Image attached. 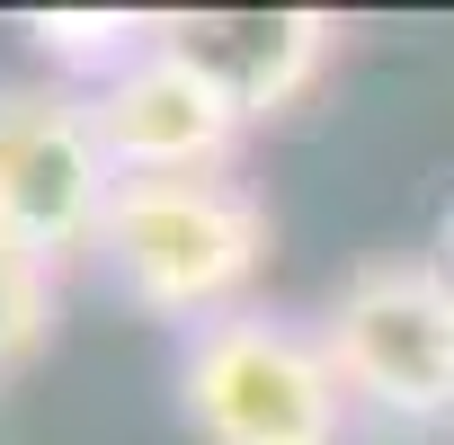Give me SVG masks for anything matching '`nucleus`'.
<instances>
[{
    "instance_id": "f257e3e1",
    "label": "nucleus",
    "mask_w": 454,
    "mask_h": 445,
    "mask_svg": "<svg viewBox=\"0 0 454 445\" xmlns=\"http://www.w3.org/2000/svg\"><path fill=\"white\" fill-rule=\"evenodd\" d=\"M98 259L160 321H232L241 285L268 259V214L232 169L125 178L107 222H98Z\"/></svg>"
},
{
    "instance_id": "f03ea898",
    "label": "nucleus",
    "mask_w": 454,
    "mask_h": 445,
    "mask_svg": "<svg viewBox=\"0 0 454 445\" xmlns=\"http://www.w3.org/2000/svg\"><path fill=\"white\" fill-rule=\"evenodd\" d=\"M178 392L205 445H339L348 436V374L330 339L268 312L205 321L187 339Z\"/></svg>"
},
{
    "instance_id": "7ed1b4c3",
    "label": "nucleus",
    "mask_w": 454,
    "mask_h": 445,
    "mask_svg": "<svg viewBox=\"0 0 454 445\" xmlns=\"http://www.w3.org/2000/svg\"><path fill=\"white\" fill-rule=\"evenodd\" d=\"M107 205H116V160L98 143L90 90L72 81L0 90V241L54 268L72 250H98Z\"/></svg>"
},
{
    "instance_id": "20e7f679",
    "label": "nucleus",
    "mask_w": 454,
    "mask_h": 445,
    "mask_svg": "<svg viewBox=\"0 0 454 445\" xmlns=\"http://www.w3.org/2000/svg\"><path fill=\"white\" fill-rule=\"evenodd\" d=\"M321 339L356 401L392 418H454V268L427 259L356 268Z\"/></svg>"
},
{
    "instance_id": "39448f33",
    "label": "nucleus",
    "mask_w": 454,
    "mask_h": 445,
    "mask_svg": "<svg viewBox=\"0 0 454 445\" xmlns=\"http://www.w3.org/2000/svg\"><path fill=\"white\" fill-rule=\"evenodd\" d=\"M160 54H178L241 125H259L330 72L339 19H321V10H169Z\"/></svg>"
},
{
    "instance_id": "423d86ee",
    "label": "nucleus",
    "mask_w": 454,
    "mask_h": 445,
    "mask_svg": "<svg viewBox=\"0 0 454 445\" xmlns=\"http://www.w3.org/2000/svg\"><path fill=\"white\" fill-rule=\"evenodd\" d=\"M90 116H98V143L116 160V187L125 178H205L241 143V116L223 107L178 54H160V45L134 54L116 81H98Z\"/></svg>"
},
{
    "instance_id": "0eeeda50",
    "label": "nucleus",
    "mask_w": 454,
    "mask_h": 445,
    "mask_svg": "<svg viewBox=\"0 0 454 445\" xmlns=\"http://www.w3.org/2000/svg\"><path fill=\"white\" fill-rule=\"evenodd\" d=\"M54 330V268L27 259L19 241H0V365L36 356Z\"/></svg>"
},
{
    "instance_id": "6e6552de",
    "label": "nucleus",
    "mask_w": 454,
    "mask_h": 445,
    "mask_svg": "<svg viewBox=\"0 0 454 445\" xmlns=\"http://www.w3.org/2000/svg\"><path fill=\"white\" fill-rule=\"evenodd\" d=\"M445 268H454V222H445Z\"/></svg>"
}]
</instances>
